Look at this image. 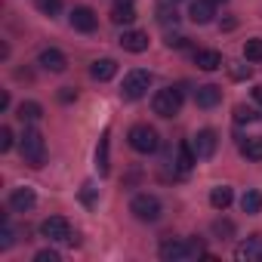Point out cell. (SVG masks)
<instances>
[{"instance_id":"cell-7","label":"cell","mask_w":262,"mask_h":262,"mask_svg":"<svg viewBox=\"0 0 262 262\" xmlns=\"http://www.w3.org/2000/svg\"><path fill=\"white\" fill-rule=\"evenodd\" d=\"M40 234H43L47 241H59V244L68 241V244H74V237H71V225H68L65 216H50V219H43Z\"/></svg>"},{"instance_id":"cell-37","label":"cell","mask_w":262,"mask_h":262,"mask_svg":"<svg viewBox=\"0 0 262 262\" xmlns=\"http://www.w3.org/2000/svg\"><path fill=\"white\" fill-rule=\"evenodd\" d=\"M10 108V93H0V111Z\"/></svg>"},{"instance_id":"cell-21","label":"cell","mask_w":262,"mask_h":262,"mask_svg":"<svg viewBox=\"0 0 262 262\" xmlns=\"http://www.w3.org/2000/svg\"><path fill=\"white\" fill-rule=\"evenodd\" d=\"M133 19H136L133 4H114V10H111V22L114 25H129Z\"/></svg>"},{"instance_id":"cell-30","label":"cell","mask_w":262,"mask_h":262,"mask_svg":"<svg viewBox=\"0 0 262 262\" xmlns=\"http://www.w3.org/2000/svg\"><path fill=\"white\" fill-rule=\"evenodd\" d=\"M213 234H216V237H231V234H234V225H231L228 219H216V222H213Z\"/></svg>"},{"instance_id":"cell-9","label":"cell","mask_w":262,"mask_h":262,"mask_svg":"<svg viewBox=\"0 0 262 262\" xmlns=\"http://www.w3.org/2000/svg\"><path fill=\"white\" fill-rule=\"evenodd\" d=\"M234 259L237 262H259L262 259V234H253V237L241 241L234 247Z\"/></svg>"},{"instance_id":"cell-32","label":"cell","mask_w":262,"mask_h":262,"mask_svg":"<svg viewBox=\"0 0 262 262\" xmlns=\"http://www.w3.org/2000/svg\"><path fill=\"white\" fill-rule=\"evenodd\" d=\"M10 148H13V129L0 126V151H10Z\"/></svg>"},{"instance_id":"cell-29","label":"cell","mask_w":262,"mask_h":262,"mask_svg":"<svg viewBox=\"0 0 262 262\" xmlns=\"http://www.w3.org/2000/svg\"><path fill=\"white\" fill-rule=\"evenodd\" d=\"M37 10L43 13V16H59L62 13V0H37Z\"/></svg>"},{"instance_id":"cell-5","label":"cell","mask_w":262,"mask_h":262,"mask_svg":"<svg viewBox=\"0 0 262 262\" xmlns=\"http://www.w3.org/2000/svg\"><path fill=\"white\" fill-rule=\"evenodd\" d=\"M161 201L155 194H136L133 201H129V213H133L139 222H158L161 219Z\"/></svg>"},{"instance_id":"cell-11","label":"cell","mask_w":262,"mask_h":262,"mask_svg":"<svg viewBox=\"0 0 262 262\" xmlns=\"http://www.w3.org/2000/svg\"><path fill=\"white\" fill-rule=\"evenodd\" d=\"M96 25H99V19H96V13L90 7H74L71 10V28L90 34V31H96Z\"/></svg>"},{"instance_id":"cell-1","label":"cell","mask_w":262,"mask_h":262,"mask_svg":"<svg viewBox=\"0 0 262 262\" xmlns=\"http://www.w3.org/2000/svg\"><path fill=\"white\" fill-rule=\"evenodd\" d=\"M19 148H22V158H25L28 167H34V170L43 167V161H47V142L40 136V129L28 126L25 133H22V139H19Z\"/></svg>"},{"instance_id":"cell-27","label":"cell","mask_w":262,"mask_h":262,"mask_svg":"<svg viewBox=\"0 0 262 262\" xmlns=\"http://www.w3.org/2000/svg\"><path fill=\"white\" fill-rule=\"evenodd\" d=\"M158 22H161V25H176V22H179V13H176V7H170V4H161V7H158Z\"/></svg>"},{"instance_id":"cell-39","label":"cell","mask_w":262,"mask_h":262,"mask_svg":"<svg viewBox=\"0 0 262 262\" xmlns=\"http://www.w3.org/2000/svg\"><path fill=\"white\" fill-rule=\"evenodd\" d=\"M117 4H133V0H117Z\"/></svg>"},{"instance_id":"cell-28","label":"cell","mask_w":262,"mask_h":262,"mask_svg":"<svg viewBox=\"0 0 262 262\" xmlns=\"http://www.w3.org/2000/svg\"><path fill=\"white\" fill-rule=\"evenodd\" d=\"M253 120H259V114L250 105H234V123H253Z\"/></svg>"},{"instance_id":"cell-20","label":"cell","mask_w":262,"mask_h":262,"mask_svg":"<svg viewBox=\"0 0 262 262\" xmlns=\"http://www.w3.org/2000/svg\"><path fill=\"white\" fill-rule=\"evenodd\" d=\"M231 201H234V194H231L228 185H216V188L210 191V204H213V210H228Z\"/></svg>"},{"instance_id":"cell-2","label":"cell","mask_w":262,"mask_h":262,"mask_svg":"<svg viewBox=\"0 0 262 262\" xmlns=\"http://www.w3.org/2000/svg\"><path fill=\"white\" fill-rule=\"evenodd\" d=\"M129 148L133 151H139V155H155L158 151V129L155 126H148V123H136L133 129H129Z\"/></svg>"},{"instance_id":"cell-15","label":"cell","mask_w":262,"mask_h":262,"mask_svg":"<svg viewBox=\"0 0 262 262\" xmlns=\"http://www.w3.org/2000/svg\"><path fill=\"white\" fill-rule=\"evenodd\" d=\"M213 0H194L191 4V10H188V19L194 22V25H207V22H213Z\"/></svg>"},{"instance_id":"cell-38","label":"cell","mask_w":262,"mask_h":262,"mask_svg":"<svg viewBox=\"0 0 262 262\" xmlns=\"http://www.w3.org/2000/svg\"><path fill=\"white\" fill-rule=\"evenodd\" d=\"M253 99H256V102L262 105V86H253Z\"/></svg>"},{"instance_id":"cell-17","label":"cell","mask_w":262,"mask_h":262,"mask_svg":"<svg viewBox=\"0 0 262 262\" xmlns=\"http://www.w3.org/2000/svg\"><path fill=\"white\" fill-rule=\"evenodd\" d=\"M90 74L105 83V80H111V77L117 74V62H114V59H96L93 68H90Z\"/></svg>"},{"instance_id":"cell-31","label":"cell","mask_w":262,"mask_h":262,"mask_svg":"<svg viewBox=\"0 0 262 262\" xmlns=\"http://www.w3.org/2000/svg\"><path fill=\"white\" fill-rule=\"evenodd\" d=\"M228 71H231L234 80H247V77H250V65H244V62H231Z\"/></svg>"},{"instance_id":"cell-25","label":"cell","mask_w":262,"mask_h":262,"mask_svg":"<svg viewBox=\"0 0 262 262\" xmlns=\"http://www.w3.org/2000/svg\"><path fill=\"white\" fill-rule=\"evenodd\" d=\"M16 244V228H13V222L4 216V225H0V250H10Z\"/></svg>"},{"instance_id":"cell-35","label":"cell","mask_w":262,"mask_h":262,"mask_svg":"<svg viewBox=\"0 0 262 262\" xmlns=\"http://www.w3.org/2000/svg\"><path fill=\"white\" fill-rule=\"evenodd\" d=\"M59 99H62V102H74V99H77V90H71V86H62Z\"/></svg>"},{"instance_id":"cell-10","label":"cell","mask_w":262,"mask_h":262,"mask_svg":"<svg viewBox=\"0 0 262 262\" xmlns=\"http://www.w3.org/2000/svg\"><path fill=\"white\" fill-rule=\"evenodd\" d=\"M37 65L43 68V71H53V74H62L65 68H68V59H65V53H59V50H43L40 56H37Z\"/></svg>"},{"instance_id":"cell-18","label":"cell","mask_w":262,"mask_h":262,"mask_svg":"<svg viewBox=\"0 0 262 262\" xmlns=\"http://www.w3.org/2000/svg\"><path fill=\"white\" fill-rule=\"evenodd\" d=\"M16 117L22 120V123H31V120H40L43 117V105L40 102H19V108H16Z\"/></svg>"},{"instance_id":"cell-3","label":"cell","mask_w":262,"mask_h":262,"mask_svg":"<svg viewBox=\"0 0 262 262\" xmlns=\"http://www.w3.org/2000/svg\"><path fill=\"white\" fill-rule=\"evenodd\" d=\"M151 108H155L158 117H176L179 108H182V90H176V86L158 90L155 99H151Z\"/></svg>"},{"instance_id":"cell-36","label":"cell","mask_w":262,"mask_h":262,"mask_svg":"<svg viewBox=\"0 0 262 262\" xmlns=\"http://www.w3.org/2000/svg\"><path fill=\"white\" fill-rule=\"evenodd\" d=\"M80 198H83V204H93V185H90V182L83 185V191H80Z\"/></svg>"},{"instance_id":"cell-13","label":"cell","mask_w":262,"mask_h":262,"mask_svg":"<svg viewBox=\"0 0 262 262\" xmlns=\"http://www.w3.org/2000/svg\"><path fill=\"white\" fill-rule=\"evenodd\" d=\"M34 204H37V194L31 188H16L10 194V210H16V213H28V210H34Z\"/></svg>"},{"instance_id":"cell-34","label":"cell","mask_w":262,"mask_h":262,"mask_svg":"<svg viewBox=\"0 0 262 262\" xmlns=\"http://www.w3.org/2000/svg\"><path fill=\"white\" fill-rule=\"evenodd\" d=\"M167 47H170V50H182V47H185V37H182V34H170V37H167Z\"/></svg>"},{"instance_id":"cell-19","label":"cell","mask_w":262,"mask_h":262,"mask_svg":"<svg viewBox=\"0 0 262 262\" xmlns=\"http://www.w3.org/2000/svg\"><path fill=\"white\" fill-rule=\"evenodd\" d=\"M108 139H111V133L105 129L102 139H99V148H96V170H99V176H105V173H108V145H111Z\"/></svg>"},{"instance_id":"cell-8","label":"cell","mask_w":262,"mask_h":262,"mask_svg":"<svg viewBox=\"0 0 262 262\" xmlns=\"http://www.w3.org/2000/svg\"><path fill=\"white\" fill-rule=\"evenodd\" d=\"M191 148H194L198 161H207V158L216 155V148H219V136L213 133V129H201V133L191 139Z\"/></svg>"},{"instance_id":"cell-33","label":"cell","mask_w":262,"mask_h":262,"mask_svg":"<svg viewBox=\"0 0 262 262\" xmlns=\"http://www.w3.org/2000/svg\"><path fill=\"white\" fill-rule=\"evenodd\" d=\"M34 259H37V262H59V253H56V250H50V247H47V250H40V253H37V256H34Z\"/></svg>"},{"instance_id":"cell-24","label":"cell","mask_w":262,"mask_h":262,"mask_svg":"<svg viewBox=\"0 0 262 262\" xmlns=\"http://www.w3.org/2000/svg\"><path fill=\"white\" fill-rule=\"evenodd\" d=\"M241 210H244L247 216H256V213L262 210V194H259V191H247V194L241 198Z\"/></svg>"},{"instance_id":"cell-12","label":"cell","mask_w":262,"mask_h":262,"mask_svg":"<svg viewBox=\"0 0 262 262\" xmlns=\"http://www.w3.org/2000/svg\"><path fill=\"white\" fill-rule=\"evenodd\" d=\"M194 102H198V108H216L222 102V90L216 83H204V86H198Z\"/></svg>"},{"instance_id":"cell-26","label":"cell","mask_w":262,"mask_h":262,"mask_svg":"<svg viewBox=\"0 0 262 262\" xmlns=\"http://www.w3.org/2000/svg\"><path fill=\"white\" fill-rule=\"evenodd\" d=\"M244 59L247 62H262V40L259 37H253V40L244 43Z\"/></svg>"},{"instance_id":"cell-22","label":"cell","mask_w":262,"mask_h":262,"mask_svg":"<svg viewBox=\"0 0 262 262\" xmlns=\"http://www.w3.org/2000/svg\"><path fill=\"white\" fill-rule=\"evenodd\" d=\"M241 155L247 161H262V136H250L241 142Z\"/></svg>"},{"instance_id":"cell-14","label":"cell","mask_w":262,"mask_h":262,"mask_svg":"<svg viewBox=\"0 0 262 262\" xmlns=\"http://www.w3.org/2000/svg\"><path fill=\"white\" fill-rule=\"evenodd\" d=\"M120 47H123L126 53H145V50H148V34H145V31H123Z\"/></svg>"},{"instance_id":"cell-40","label":"cell","mask_w":262,"mask_h":262,"mask_svg":"<svg viewBox=\"0 0 262 262\" xmlns=\"http://www.w3.org/2000/svg\"><path fill=\"white\" fill-rule=\"evenodd\" d=\"M213 4H225V0H213Z\"/></svg>"},{"instance_id":"cell-23","label":"cell","mask_w":262,"mask_h":262,"mask_svg":"<svg viewBox=\"0 0 262 262\" xmlns=\"http://www.w3.org/2000/svg\"><path fill=\"white\" fill-rule=\"evenodd\" d=\"M194 164H198V155H194L191 142H179V170L185 173V170H191Z\"/></svg>"},{"instance_id":"cell-6","label":"cell","mask_w":262,"mask_h":262,"mask_svg":"<svg viewBox=\"0 0 262 262\" xmlns=\"http://www.w3.org/2000/svg\"><path fill=\"white\" fill-rule=\"evenodd\" d=\"M151 86V74L142 71V68H133L126 77H123V86H120V96L123 99H142Z\"/></svg>"},{"instance_id":"cell-4","label":"cell","mask_w":262,"mask_h":262,"mask_svg":"<svg viewBox=\"0 0 262 262\" xmlns=\"http://www.w3.org/2000/svg\"><path fill=\"white\" fill-rule=\"evenodd\" d=\"M201 256V244L198 241H167L161 247V259L164 262H188Z\"/></svg>"},{"instance_id":"cell-16","label":"cell","mask_w":262,"mask_h":262,"mask_svg":"<svg viewBox=\"0 0 262 262\" xmlns=\"http://www.w3.org/2000/svg\"><path fill=\"white\" fill-rule=\"evenodd\" d=\"M194 65L201 71H219L222 68V53H216V50H198L194 53Z\"/></svg>"}]
</instances>
